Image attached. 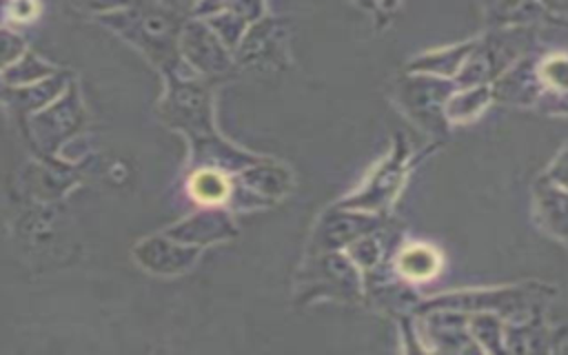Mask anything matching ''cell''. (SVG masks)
Returning <instances> with one entry per match:
<instances>
[{"instance_id": "cell-1", "label": "cell", "mask_w": 568, "mask_h": 355, "mask_svg": "<svg viewBox=\"0 0 568 355\" xmlns=\"http://www.w3.org/2000/svg\"><path fill=\"white\" fill-rule=\"evenodd\" d=\"M102 22L133 42L166 75L186 78L184 71H189V64L180 53L182 13L153 0H138V4L109 11L102 16Z\"/></svg>"}, {"instance_id": "cell-2", "label": "cell", "mask_w": 568, "mask_h": 355, "mask_svg": "<svg viewBox=\"0 0 568 355\" xmlns=\"http://www.w3.org/2000/svg\"><path fill=\"white\" fill-rule=\"evenodd\" d=\"M457 89V82L450 78L408 71L397 82V102L422 129L442 133L448 124L444 113L446 102Z\"/></svg>"}, {"instance_id": "cell-3", "label": "cell", "mask_w": 568, "mask_h": 355, "mask_svg": "<svg viewBox=\"0 0 568 355\" xmlns=\"http://www.w3.org/2000/svg\"><path fill=\"white\" fill-rule=\"evenodd\" d=\"M160 115L171 126L191 135L211 133V93L193 78H171V89L160 104Z\"/></svg>"}, {"instance_id": "cell-4", "label": "cell", "mask_w": 568, "mask_h": 355, "mask_svg": "<svg viewBox=\"0 0 568 355\" xmlns=\"http://www.w3.org/2000/svg\"><path fill=\"white\" fill-rule=\"evenodd\" d=\"M229 47L204 20H189L180 33V53L189 69L204 78H222L231 71Z\"/></svg>"}, {"instance_id": "cell-5", "label": "cell", "mask_w": 568, "mask_h": 355, "mask_svg": "<svg viewBox=\"0 0 568 355\" xmlns=\"http://www.w3.org/2000/svg\"><path fill=\"white\" fill-rule=\"evenodd\" d=\"M406 160H408V153L404 151V144L397 142L390 158H386V162L379 164V169L371 175L368 184L357 195L344 200L342 206L366 211V213H377L379 209H384L393 200V195L397 193L404 180Z\"/></svg>"}, {"instance_id": "cell-6", "label": "cell", "mask_w": 568, "mask_h": 355, "mask_svg": "<svg viewBox=\"0 0 568 355\" xmlns=\"http://www.w3.org/2000/svg\"><path fill=\"white\" fill-rule=\"evenodd\" d=\"M379 226V217H375L373 213H351V211H337V213H328L317 231H315V240L313 246L317 251H333V248H342L348 246L351 242H355L357 237L373 233Z\"/></svg>"}, {"instance_id": "cell-7", "label": "cell", "mask_w": 568, "mask_h": 355, "mask_svg": "<svg viewBox=\"0 0 568 355\" xmlns=\"http://www.w3.org/2000/svg\"><path fill=\"white\" fill-rule=\"evenodd\" d=\"M197 248L186 246L184 242H171L164 237H149L135 246L138 262L153 271V273H180L189 268V264L195 260Z\"/></svg>"}, {"instance_id": "cell-8", "label": "cell", "mask_w": 568, "mask_h": 355, "mask_svg": "<svg viewBox=\"0 0 568 355\" xmlns=\"http://www.w3.org/2000/svg\"><path fill=\"white\" fill-rule=\"evenodd\" d=\"M493 100L510 104H532L541 91V82L532 60L521 58L508 71H504L493 84Z\"/></svg>"}, {"instance_id": "cell-9", "label": "cell", "mask_w": 568, "mask_h": 355, "mask_svg": "<svg viewBox=\"0 0 568 355\" xmlns=\"http://www.w3.org/2000/svg\"><path fill=\"white\" fill-rule=\"evenodd\" d=\"M80 120H82L80 102H78L75 93L71 91L67 98H62L49 111H42L33 120V124H36V131H38V138L42 140V144L55 146L78 129Z\"/></svg>"}, {"instance_id": "cell-10", "label": "cell", "mask_w": 568, "mask_h": 355, "mask_svg": "<svg viewBox=\"0 0 568 355\" xmlns=\"http://www.w3.org/2000/svg\"><path fill=\"white\" fill-rule=\"evenodd\" d=\"M426 337L437 342V348L444 351H468L473 348V335L468 331V320L462 311L437 308L426 320Z\"/></svg>"}, {"instance_id": "cell-11", "label": "cell", "mask_w": 568, "mask_h": 355, "mask_svg": "<svg viewBox=\"0 0 568 355\" xmlns=\"http://www.w3.org/2000/svg\"><path fill=\"white\" fill-rule=\"evenodd\" d=\"M233 224L226 215H222L220 211H200L197 215L180 222L178 226H173L171 231H166V235L171 240L178 242H195V244H206L213 240H222L233 235Z\"/></svg>"}, {"instance_id": "cell-12", "label": "cell", "mask_w": 568, "mask_h": 355, "mask_svg": "<svg viewBox=\"0 0 568 355\" xmlns=\"http://www.w3.org/2000/svg\"><path fill=\"white\" fill-rule=\"evenodd\" d=\"M475 42H477V38L475 40H466L462 44H453V47H444V49H435V51L422 53V55H417L415 60L408 62V71L455 80L457 73L462 71L464 62L468 60Z\"/></svg>"}, {"instance_id": "cell-13", "label": "cell", "mask_w": 568, "mask_h": 355, "mask_svg": "<svg viewBox=\"0 0 568 355\" xmlns=\"http://www.w3.org/2000/svg\"><path fill=\"white\" fill-rule=\"evenodd\" d=\"M504 346L506 351H548V324L541 320L539 313H532L524 320L510 322L504 328Z\"/></svg>"}, {"instance_id": "cell-14", "label": "cell", "mask_w": 568, "mask_h": 355, "mask_svg": "<svg viewBox=\"0 0 568 355\" xmlns=\"http://www.w3.org/2000/svg\"><path fill=\"white\" fill-rule=\"evenodd\" d=\"M493 100V87L490 84H477V87H464L457 89L448 102H446V120L448 124H464L475 120Z\"/></svg>"}, {"instance_id": "cell-15", "label": "cell", "mask_w": 568, "mask_h": 355, "mask_svg": "<svg viewBox=\"0 0 568 355\" xmlns=\"http://www.w3.org/2000/svg\"><path fill=\"white\" fill-rule=\"evenodd\" d=\"M395 266L404 280L424 282L442 268V255L428 244H410L399 251Z\"/></svg>"}, {"instance_id": "cell-16", "label": "cell", "mask_w": 568, "mask_h": 355, "mask_svg": "<svg viewBox=\"0 0 568 355\" xmlns=\"http://www.w3.org/2000/svg\"><path fill=\"white\" fill-rule=\"evenodd\" d=\"M537 197L548 229L568 242V195L548 178L537 186Z\"/></svg>"}, {"instance_id": "cell-17", "label": "cell", "mask_w": 568, "mask_h": 355, "mask_svg": "<svg viewBox=\"0 0 568 355\" xmlns=\"http://www.w3.org/2000/svg\"><path fill=\"white\" fill-rule=\"evenodd\" d=\"M189 193L193 195V200L215 206V204H222V202L229 200L231 182L220 169L202 166L191 175Z\"/></svg>"}, {"instance_id": "cell-18", "label": "cell", "mask_w": 568, "mask_h": 355, "mask_svg": "<svg viewBox=\"0 0 568 355\" xmlns=\"http://www.w3.org/2000/svg\"><path fill=\"white\" fill-rule=\"evenodd\" d=\"M504 328L501 315L490 311H479L468 317V331L479 348L484 351H506L504 346Z\"/></svg>"}, {"instance_id": "cell-19", "label": "cell", "mask_w": 568, "mask_h": 355, "mask_svg": "<svg viewBox=\"0 0 568 355\" xmlns=\"http://www.w3.org/2000/svg\"><path fill=\"white\" fill-rule=\"evenodd\" d=\"M49 75H53V67L40 60L36 53L24 51L16 62H11L7 69H2L4 82L13 87H27L36 82H44Z\"/></svg>"}, {"instance_id": "cell-20", "label": "cell", "mask_w": 568, "mask_h": 355, "mask_svg": "<svg viewBox=\"0 0 568 355\" xmlns=\"http://www.w3.org/2000/svg\"><path fill=\"white\" fill-rule=\"evenodd\" d=\"M486 4L497 27L524 24L541 13V7L535 0H486Z\"/></svg>"}, {"instance_id": "cell-21", "label": "cell", "mask_w": 568, "mask_h": 355, "mask_svg": "<svg viewBox=\"0 0 568 355\" xmlns=\"http://www.w3.org/2000/svg\"><path fill=\"white\" fill-rule=\"evenodd\" d=\"M244 180L251 189L264 193V195H282L288 191V173L277 166H251L244 173Z\"/></svg>"}, {"instance_id": "cell-22", "label": "cell", "mask_w": 568, "mask_h": 355, "mask_svg": "<svg viewBox=\"0 0 568 355\" xmlns=\"http://www.w3.org/2000/svg\"><path fill=\"white\" fill-rule=\"evenodd\" d=\"M217 36L220 40L229 47V49H237V44L242 42L246 29H248V22L233 13V11H215V13H209L206 20H204Z\"/></svg>"}, {"instance_id": "cell-23", "label": "cell", "mask_w": 568, "mask_h": 355, "mask_svg": "<svg viewBox=\"0 0 568 355\" xmlns=\"http://www.w3.org/2000/svg\"><path fill=\"white\" fill-rule=\"evenodd\" d=\"M64 87V82L60 78H47L44 84H27L24 89H16L13 98L18 100V106H24V109H38V106H44V102H49L60 89Z\"/></svg>"}, {"instance_id": "cell-24", "label": "cell", "mask_w": 568, "mask_h": 355, "mask_svg": "<svg viewBox=\"0 0 568 355\" xmlns=\"http://www.w3.org/2000/svg\"><path fill=\"white\" fill-rule=\"evenodd\" d=\"M348 257L359 268H373L382 260V244L373 233H366L348 244Z\"/></svg>"}, {"instance_id": "cell-25", "label": "cell", "mask_w": 568, "mask_h": 355, "mask_svg": "<svg viewBox=\"0 0 568 355\" xmlns=\"http://www.w3.org/2000/svg\"><path fill=\"white\" fill-rule=\"evenodd\" d=\"M22 53H24V40L9 29H0V69H7Z\"/></svg>"}, {"instance_id": "cell-26", "label": "cell", "mask_w": 568, "mask_h": 355, "mask_svg": "<svg viewBox=\"0 0 568 355\" xmlns=\"http://www.w3.org/2000/svg\"><path fill=\"white\" fill-rule=\"evenodd\" d=\"M548 339H550L548 351L568 353V313H559L548 324Z\"/></svg>"}, {"instance_id": "cell-27", "label": "cell", "mask_w": 568, "mask_h": 355, "mask_svg": "<svg viewBox=\"0 0 568 355\" xmlns=\"http://www.w3.org/2000/svg\"><path fill=\"white\" fill-rule=\"evenodd\" d=\"M38 16V2L36 0H9V18L27 22Z\"/></svg>"}, {"instance_id": "cell-28", "label": "cell", "mask_w": 568, "mask_h": 355, "mask_svg": "<svg viewBox=\"0 0 568 355\" xmlns=\"http://www.w3.org/2000/svg\"><path fill=\"white\" fill-rule=\"evenodd\" d=\"M550 180L568 195V149L557 158L555 166L550 169Z\"/></svg>"}, {"instance_id": "cell-29", "label": "cell", "mask_w": 568, "mask_h": 355, "mask_svg": "<svg viewBox=\"0 0 568 355\" xmlns=\"http://www.w3.org/2000/svg\"><path fill=\"white\" fill-rule=\"evenodd\" d=\"M80 7L102 13V11H115V9H124L131 4V0H75Z\"/></svg>"}, {"instance_id": "cell-30", "label": "cell", "mask_w": 568, "mask_h": 355, "mask_svg": "<svg viewBox=\"0 0 568 355\" xmlns=\"http://www.w3.org/2000/svg\"><path fill=\"white\" fill-rule=\"evenodd\" d=\"M153 2H158V4H164V7H169V9L178 11V13L191 11V9H195V7L200 4V0H153Z\"/></svg>"}, {"instance_id": "cell-31", "label": "cell", "mask_w": 568, "mask_h": 355, "mask_svg": "<svg viewBox=\"0 0 568 355\" xmlns=\"http://www.w3.org/2000/svg\"><path fill=\"white\" fill-rule=\"evenodd\" d=\"M353 2H357L366 11H375L379 7V0H353Z\"/></svg>"}, {"instance_id": "cell-32", "label": "cell", "mask_w": 568, "mask_h": 355, "mask_svg": "<svg viewBox=\"0 0 568 355\" xmlns=\"http://www.w3.org/2000/svg\"><path fill=\"white\" fill-rule=\"evenodd\" d=\"M399 2H402V0H379V9H382V11H393V9L399 7Z\"/></svg>"}, {"instance_id": "cell-33", "label": "cell", "mask_w": 568, "mask_h": 355, "mask_svg": "<svg viewBox=\"0 0 568 355\" xmlns=\"http://www.w3.org/2000/svg\"><path fill=\"white\" fill-rule=\"evenodd\" d=\"M9 16V0H0V20Z\"/></svg>"}]
</instances>
